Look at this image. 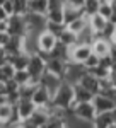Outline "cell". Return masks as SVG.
Here are the masks:
<instances>
[{
  "label": "cell",
  "mask_w": 116,
  "mask_h": 128,
  "mask_svg": "<svg viewBox=\"0 0 116 128\" xmlns=\"http://www.w3.org/2000/svg\"><path fill=\"white\" fill-rule=\"evenodd\" d=\"M9 19V16H7V12L4 10V7L0 5V20H7Z\"/></svg>",
  "instance_id": "47"
},
{
  "label": "cell",
  "mask_w": 116,
  "mask_h": 128,
  "mask_svg": "<svg viewBox=\"0 0 116 128\" xmlns=\"http://www.w3.org/2000/svg\"><path fill=\"white\" fill-rule=\"evenodd\" d=\"M65 126V118L62 116H50V120L44 123L43 128H63Z\"/></svg>",
  "instance_id": "34"
},
{
  "label": "cell",
  "mask_w": 116,
  "mask_h": 128,
  "mask_svg": "<svg viewBox=\"0 0 116 128\" xmlns=\"http://www.w3.org/2000/svg\"><path fill=\"white\" fill-rule=\"evenodd\" d=\"M63 7H65V0H48V10H58Z\"/></svg>",
  "instance_id": "39"
},
{
  "label": "cell",
  "mask_w": 116,
  "mask_h": 128,
  "mask_svg": "<svg viewBox=\"0 0 116 128\" xmlns=\"http://www.w3.org/2000/svg\"><path fill=\"white\" fill-rule=\"evenodd\" d=\"M46 10H48V0H29L28 12L39 14V16H46Z\"/></svg>",
  "instance_id": "25"
},
{
  "label": "cell",
  "mask_w": 116,
  "mask_h": 128,
  "mask_svg": "<svg viewBox=\"0 0 116 128\" xmlns=\"http://www.w3.org/2000/svg\"><path fill=\"white\" fill-rule=\"evenodd\" d=\"M5 22H7V32H9L10 36H20V38H24L28 34V24H26L24 16L14 14Z\"/></svg>",
  "instance_id": "4"
},
{
  "label": "cell",
  "mask_w": 116,
  "mask_h": 128,
  "mask_svg": "<svg viewBox=\"0 0 116 128\" xmlns=\"http://www.w3.org/2000/svg\"><path fill=\"white\" fill-rule=\"evenodd\" d=\"M67 62L58 58H46V72L56 75L58 79H65V72H67Z\"/></svg>",
  "instance_id": "11"
},
{
  "label": "cell",
  "mask_w": 116,
  "mask_h": 128,
  "mask_svg": "<svg viewBox=\"0 0 116 128\" xmlns=\"http://www.w3.org/2000/svg\"><path fill=\"white\" fill-rule=\"evenodd\" d=\"M92 104H94V109L96 113H109L116 108V101L108 96H102V94H96L94 99H92Z\"/></svg>",
  "instance_id": "9"
},
{
  "label": "cell",
  "mask_w": 116,
  "mask_h": 128,
  "mask_svg": "<svg viewBox=\"0 0 116 128\" xmlns=\"http://www.w3.org/2000/svg\"><path fill=\"white\" fill-rule=\"evenodd\" d=\"M38 84H39V86H43V87H46L50 90V94L53 96V94H55V90L60 87L62 79H58L56 75H53V74H50V72H44V74L41 75V79H39Z\"/></svg>",
  "instance_id": "14"
},
{
  "label": "cell",
  "mask_w": 116,
  "mask_h": 128,
  "mask_svg": "<svg viewBox=\"0 0 116 128\" xmlns=\"http://www.w3.org/2000/svg\"><path fill=\"white\" fill-rule=\"evenodd\" d=\"M48 58H58V60H63V62H70V48L63 46L62 43H56V46L50 51Z\"/></svg>",
  "instance_id": "21"
},
{
  "label": "cell",
  "mask_w": 116,
  "mask_h": 128,
  "mask_svg": "<svg viewBox=\"0 0 116 128\" xmlns=\"http://www.w3.org/2000/svg\"><path fill=\"white\" fill-rule=\"evenodd\" d=\"M84 2H86V0H65V4H68V5H74V7H77V9H82Z\"/></svg>",
  "instance_id": "43"
},
{
  "label": "cell",
  "mask_w": 116,
  "mask_h": 128,
  "mask_svg": "<svg viewBox=\"0 0 116 128\" xmlns=\"http://www.w3.org/2000/svg\"><path fill=\"white\" fill-rule=\"evenodd\" d=\"M99 62H101V58L96 56V55L92 53V55H90V56H89L82 65H84V68H86V70H92V68H96L97 65H99Z\"/></svg>",
  "instance_id": "37"
},
{
  "label": "cell",
  "mask_w": 116,
  "mask_h": 128,
  "mask_svg": "<svg viewBox=\"0 0 116 128\" xmlns=\"http://www.w3.org/2000/svg\"><path fill=\"white\" fill-rule=\"evenodd\" d=\"M29 120H31L38 128H43V126H44V123L50 120L48 109H46V108H36V111L31 114V118H29Z\"/></svg>",
  "instance_id": "20"
},
{
  "label": "cell",
  "mask_w": 116,
  "mask_h": 128,
  "mask_svg": "<svg viewBox=\"0 0 116 128\" xmlns=\"http://www.w3.org/2000/svg\"><path fill=\"white\" fill-rule=\"evenodd\" d=\"M58 43H62V44L67 46V48H72V46H75V44L78 43V34L72 32L70 29L65 28V31L58 36Z\"/></svg>",
  "instance_id": "23"
},
{
  "label": "cell",
  "mask_w": 116,
  "mask_h": 128,
  "mask_svg": "<svg viewBox=\"0 0 116 128\" xmlns=\"http://www.w3.org/2000/svg\"><path fill=\"white\" fill-rule=\"evenodd\" d=\"M51 104L58 109L68 111L74 106V84H70L67 80H62L60 87L51 96Z\"/></svg>",
  "instance_id": "1"
},
{
  "label": "cell",
  "mask_w": 116,
  "mask_h": 128,
  "mask_svg": "<svg viewBox=\"0 0 116 128\" xmlns=\"http://www.w3.org/2000/svg\"><path fill=\"white\" fill-rule=\"evenodd\" d=\"M4 31H7V22L5 20H0V32H4Z\"/></svg>",
  "instance_id": "48"
},
{
  "label": "cell",
  "mask_w": 116,
  "mask_h": 128,
  "mask_svg": "<svg viewBox=\"0 0 116 128\" xmlns=\"http://www.w3.org/2000/svg\"><path fill=\"white\" fill-rule=\"evenodd\" d=\"M5 2H7V0H0V5H4V4H5Z\"/></svg>",
  "instance_id": "52"
},
{
  "label": "cell",
  "mask_w": 116,
  "mask_h": 128,
  "mask_svg": "<svg viewBox=\"0 0 116 128\" xmlns=\"http://www.w3.org/2000/svg\"><path fill=\"white\" fill-rule=\"evenodd\" d=\"M70 111L74 113V116H77L78 120H84L87 123H92L94 118H96V109H94V104L92 101H86V102H75Z\"/></svg>",
  "instance_id": "3"
},
{
  "label": "cell",
  "mask_w": 116,
  "mask_h": 128,
  "mask_svg": "<svg viewBox=\"0 0 116 128\" xmlns=\"http://www.w3.org/2000/svg\"><path fill=\"white\" fill-rule=\"evenodd\" d=\"M10 2H12V5H14V14H17V16L28 14L29 0H10Z\"/></svg>",
  "instance_id": "32"
},
{
  "label": "cell",
  "mask_w": 116,
  "mask_h": 128,
  "mask_svg": "<svg viewBox=\"0 0 116 128\" xmlns=\"http://www.w3.org/2000/svg\"><path fill=\"white\" fill-rule=\"evenodd\" d=\"M114 34H116V24H113V22H109V20H108L106 28L102 29L101 36H102L104 40H108V41H111V43H113V40H114Z\"/></svg>",
  "instance_id": "33"
},
{
  "label": "cell",
  "mask_w": 116,
  "mask_h": 128,
  "mask_svg": "<svg viewBox=\"0 0 116 128\" xmlns=\"http://www.w3.org/2000/svg\"><path fill=\"white\" fill-rule=\"evenodd\" d=\"M14 108H16V113H17L19 120L24 121V120H29L31 114L36 111V104H34L31 99H19V102H17Z\"/></svg>",
  "instance_id": "10"
},
{
  "label": "cell",
  "mask_w": 116,
  "mask_h": 128,
  "mask_svg": "<svg viewBox=\"0 0 116 128\" xmlns=\"http://www.w3.org/2000/svg\"><path fill=\"white\" fill-rule=\"evenodd\" d=\"M77 84H80L82 87H86L87 90H90L94 96L99 94V80H97L90 72H87V70H86V74L80 77V80H78Z\"/></svg>",
  "instance_id": "15"
},
{
  "label": "cell",
  "mask_w": 116,
  "mask_h": 128,
  "mask_svg": "<svg viewBox=\"0 0 116 128\" xmlns=\"http://www.w3.org/2000/svg\"><path fill=\"white\" fill-rule=\"evenodd\" d=\"M5 63H7V53H5L4 48H0V67L5 65Z\"/></svg>",
  "instance_id": "45"
},
{
  "label": "cell",
  "mask_w": 116,
  "mask_h": 128,
  "mask_svg": "<svg viewBox=\"0 0 116 128\" xmlns=\"http://www.w3.org/2000/svg\"><path fill=\"white\" fill-rule=\"evenodd\" d=\"M46 20H48V22H56V24H65V22H63V9L48 10V12H46Z\"/></svg>",
  "instance_id": "31"
},
{
  "label": "cell",
  "mask_w": 116,
  "mask_h": 128,
  "mask_svg": "<svg viewBox=\"0 0 116 128\" xmlns=\"http://www.w3.org/2000/svg\"><path fill=\"white\" fill-rule=\"evenodd\" d=\"M31 101L36 104V108H46L50 102H51V94H50V90L46 87H43V86L38 84V87H36V90H34Z\"/></svg>",
  "instance_id": "12"
},
{
  "label": "cell",
  "mask_w": 116,
  "mask_h": 128,
  "mask_svg": "<svg viewBox=\"0 0 116 128\" xmlns=\"http://www.w3.org/2000/svg\"><path fill=\"white\" fill-rule=\"evenodd\" d=\"M24 19H26V24H28V32L39 34V32H43L46 29V16L28 12V14H24Z\"/></svg>",
  "instance_id": "6"
},
{
  "label": "cell",
  "mask_w": 116,
  "mask_h": 128,
  "mask_svg": "<svg viewBox=\"0 0 116 128\" xmlns=\"http://www.w3.org/2000/svg\"><path fill=\"white\" fill-rule=\"evenodd\" d=\"M94 94L86 87H82L80 84H74V104L75 102H86V101H92Z\"/></svg>",
  "instance_id": "18"
},
{
  "label": "cell",
  "mask_w": 116,
  "mask_h": 128,
  "mask_svg": "<svg viewBox=\"0 0 116 128\" xmlns=\"http://www.w3.org/2000/svg\"><path fill=\"white\" fill-rule=\"evenodd\" d=\"M7 56H12V55H17L20 51H24V38L20 36H10L9 43L4 46Z\"/></svg>",
  "instance_id": "16"
},
{
  "label": "cell",
  "mask_w": 116,
  "mask_h": 128,
  "mask_svg": "<svg viewBox=\"0 0 116 128\" xmlns=\"http://www.w3.org/2000/svg\"><path fill=\"white\" fill-rule=\"evenodd\" d=\"M56 43H58L56 36L44 29L43 32H39V34H38V53H39V55H43L44 58H48L50 51L56 46Z\"/></svg>",
  "instance_id": "5"
},
{
  "label": "cell",
  "mask_w": 116,
  "mask_h": 128,
  "mask_svg": "<svg viewBox=\"0 0 116 128\" xmlns=\"http://www.w3.org/2000/svg\"><path fill=\"white\" fill-rule=\"evenodd\" d=\"M2 7H4V10L7 12V16H9V17H10V16H14V5H12V2H10V0H7Z\"/></svg>",
  "instance_id": "42"
},
{
  "label": "cell",
  "mask_w": 116,
  "mask_h": 128,
  "mask_svg": "<svg viewBox=\"0 0 116 128\" xmlns=\"http://www.w3.org/2000/svg\"><path fill=\"white\" fill-rule=\"evenodd\" d=\"M14 74H16L14 67L10 65L9 62H7L5 65H2V67H0V82H7V80H12Z\"/></svg>",
  "instance_id": "29"
},
{
  "label": "cell",
  "mask_w": 116,
  "mask_h": 128,
  "mask_svg": "<svg viewBox=\"0 0 116 128\" xmlns=\"http://www.w3.org/2000/svg\"><path fill=\"white\" fill-rule=\"evenodd\" d=\"M12 80H14L17 86H24V84H29V82H31V77H29L28 70H16ZM31 84H32V82H31Z\"/></svg>",
  "instance_id": "30"
},
{
  "label": "cell",
  "mask_w": 116,
  "mask_h": 128,
  "mask_svg": "<svg viewBox=\"0 0 116 128\" xmlns=\"http://www.w3.org/2000/svg\"><path fill=\"white\" fill-rule=\"evenodd\" d=\"M63 128H67V126H63Z\"/></svg>",
  "instance_id": "55"
},
{
  "label": "cell",
  "mask_w": 116,
  "mask_h": 128,
  "mask_svg": "<svg viewBox=\"0 0 116 128\" xmlns=\"http://www.w3.org/2000/svg\"><path fill=\"white\" fill-rule=\"evenodd\" d=\"M87 28H89V17H86V16H80L78 19L72 20L67 26V29H70L72 32H75V34H80V32L86 31Z\"/></svg>",
  "instance_id": "26"
},
{
  "label": "cell",
  "mask_w": 116,
  "mask_h": 128,
  "mask_svg": "<svg viewBox=\"0 0 116 128\" xmlns=\"http://www.w3.org/2000/svg\"><path fill=\"white\" fill-rule=\"evenodd\" d=\"M113 113H97L94 121H92V128H109L113 125Z\"/></svg>",
  "instance_id": "19"
},
{
  "label": "cell",
  "mask_w": 116,
  "mask_h": 128,
  "mask_svg": "<svg viewBox=\"0 0 116 128\" xmlns=\"http://www.w3.org/2000/svg\"><path fill=\"white\" fill-rule=\"evenodd\" d=\"M65 28H67L65 24H56V22H48V20H46V31L51 32V34H55L56 38L65 31Z\"/></svg>",
  "instance_id": "35"
},
{
  "label": "cell",
  "mask_w": 116,
  "mask_h": 128,
  "mask_svg": "<svg viewBox=\"0 0 116 128\" xmlns=\"http://www.w3.org/2000/svg\"><path fill=\"white\" fill-rule=\"evenodd\" d=\"M113 43H114V44H116V34H114V40H113Z\"/></svg>",
  "instance_id": "54"
},
{
  "label": "cell",
  "mask_w": 116,
  "mask_h": 128,
  "mask_svg": "<svg viewBox=\"0 0 116 128\" xmlns=\"http://www.w3.org/2000/svg\"><path fill=\"white\" fill-rule=\"evenodd\" d=\"M99 12V0H86L82 5V14L86 17H92Z\"/></svg>",
  "instance_id": "27"
},
{
  "label": "cell",
  "mask_w": 116,
  "mask_h": 128,
  "mask_svg": "<svg viewBox=\"0 0 116 128\" xmlns=\"http://www.w3.org/2000/svg\"><path fill=\"white\" fill-rule=\"evenodd\" d=\"M28 74L31 77V82L32 84H38L41 75L46 72V58L39 53H34L29 56V63H28Z\"/></svg>",
  "instance_id": "2"
},
{
  "label": "cell",
  "mask_w": 116,
  "mask_h": 128,
  "mask_svg": "<svg viewBox=\"0 0 116 128\" xmlns=\"http://www.w3.org/2000/svg\"><path fill=\"white\" fill-rule=\"evenodd\" d=\"M10 40V34L7 32V31H4V32H0V48H4L7 43H9Z\"/></svg>",
  "instance_id": "41"
},
{
  "label": "cell",
  "mask_w": 116,
  "mask_h": 128,
  "mask_svg": "<svg viewBox=\"0 0 116 128\" xmlns=\"http://www.w3.org/2000/svg\"><path fill=\"white\" fill-rule=\"evenodd\" d=\"M80 16H84V14H82V9H77V7H74V5L65 4V7H63V22H65V26H68L72 20L78 19Z\"/></svg>",
  "instance_id": "22"
},
{
  "label": "cell",
  "mask_w": 116,
  "mask_h": 128,
  "mask_svg": "<svg viewBox=\"0 0 116 128\" xmlns=\"http://www.w3.org/2000/svg\"><path fill=\"white\" fill-rule=\"evenodd\" d=\"M4 102H7V98H5V96H2V94H0V104H4Z\"/></svg>",
  "instance_id": "49"
},
{
  "label": "cell",
  "mask_w": 116,
  "mask_h": 128,
  "mask_svg": "<svg viewBox=\"0 0 116 128\" xmlns=\"http://www.w3.org/2000/svg\"><path fill=\"white\" fill-rule=\"evenodd\" d=\"M10 128H22V126H20V123H19V125H16V126H10Z\"/></svg>",
  "instance_id": "51"
},
{
  "label": "cell",
  "mask_w": 116,
  "mask_h": 128,
  "mask_svg": "<svg viewBox=\"0 0 116 128\" xmlns=\"http://www.w3.org/2000/svg\"><path fill=\"white\" fill-rule=\"evenodd\" d=\"M38 87V84H24V86H19V98L20 99H31L34 90Z\"/></svg>",
  "instance_id": "28"
},
{
  "label": "cell",
  "mask_w": 116,
  "mask_h": 128,
  "mask_svg": "<svg viewBox=\"0 0 116 128\" xmlns=\"http://www.w3.org/2000/svg\"><path fill=\"white\" fill-rule=\"evenodd\" d=\"M84 74H86L84 65H80V63H72V62H70L67 65V72H65V79L63 80H67L70 84H77Z\"/></svg>",
  "instance_id": "13"
},
{
  "label": "cell",
  "mask_w": 116,
  "mask_h": 128,
  "mask_svg": "<svg viewBox=\"0 0 116 128\" xmlns=\"http://www.w3.org/2000/svg\"><path fill=\"white\" fill-rule=\"evenodd\" d=\"M90 55H92L90 44H80V43H77L75 46L70 48V62H72V63H80V65H82ZM70 62H68V63H70Z\"/></svg>",
  "instance_id": "7"
},
{
  "label": "cell",
  "mask_w": 116,
  "mask_h": 128,
  "mask_svg": "<svg viewBox=\"0 0 116 128\" xmlns=\"http://www.w3.org/2000/svg\"><path fill=\"white\" fill-rule=\"evenodd\" d=\"M108 82L113 86V87L116 89V67H113V68L109 70V75H108Z\"/></svg>",
  "instance_id": "40"
},
{
  "label": "cell",
  "mask_w": 116,
  "mask_h": 128,
  "mask_svg": "<svg viewBox=\"0 0 116 128\" xmlns=\"http://www.w3.org/2000/svg\"><path fill=\"white\" fill-rule=\"evenodd\" d=\"M109 128H116V125H114V123H113V125H111V126H109Z\"/></svg>",
  "instance_id": "53"
},
{
  "label": "cell",
  "mask_w": 116,
  "mask_h": 128,
  "mask_svg": "<svg viewBox=\"0 0 116 128\" xmlns=\"http://www.w3.org/2000/svg\"><path fill=\"white\" fill-rule=\"evenodd\" d=\"M29 56L26 51H20L17 55H12V56H7V62L14 67V70H26L29 63Z\"/></svg>",
  "instance_id": "17"
},
{
  "label": "cell",
  "mask_w": 116,
  "mask_h": 128,
  "mask_svg": "<svg viewBox=\"0 0 116 128\" xmlns=\"http://www.w3.org/2000/svg\"><path fill=\"white\" fill-rule=\"evenodd\" d=\"M99 16H102L104 19L109 20L111 17V14H113V9H111V4H99V12H97Z\"/></svg>",
  "instance_id": "38"
},
{
  "label": "cell",
  "mask_w": 116,
  "mask_h": 128,
  "mask_svg": "<svg viewBox=\"0 0 116 128\" xmlns=\"http://www.w3.org/2000/svg\"><path fill=\"white\" fill-rule=\"evenodd\" d=\"M96 34V32H94ZM90 48H92V53L99 56V58H106L109 56V50H111V41L104 40L101 34H96V38L92 41V44H90Z\"/></svg>",
  "instance_id": "8"
},
{
  "label": "cell",
  "mask_w": 116,
  "mask_h": 128,
  "mask_svg": "<svg viewBox=\"0 0 116 128\" xmlns=\"http://www.w3.org/2000/svg\"><path fill=\"white\" fill-rule=\"evenodd\" d=\"M87 72H90L97 80H106L108 75H109V68H104V67H101V65H97L96 68H92V70H87Z\"/></svg>",
  "instance_id": "36"
},
{
  "label": "cell",
  "mask_w": 116,
  "mask_h": 128,
  "mask_svg": "<svg viewBox=\"0 0 116 128\" xmlns=\"http://www.w3.org/2000/svg\"><path fill=\"white\" fill-rule=\"evenodd\" d=\"M111 113H113V121H114V125H116V108L113 109V111H111Z\"/></svg>",
  "instance_id": "50"
},
{
  "label": "cell",
  "mask_w": 116,
  "mask_h": 128,
  "mask_svg": "<svg viewBox=\"0 0 116 128\" xmlns=\"http://www.w3.org/2000/svg\"><path fill=\"white\" fill-rule=\"evenodd\" d=\"M109 58L113 60V63H116V44L111 43V50H109Z\"/></svg>",
  "instance_id": "44"
},
{
  "label": "cell",
  "mask_w": 116,
  "mask_h": 128,
  "mask_svg": "<svg viewBox=\"0 0 116 128\" xmlns=\"http://www.w3.org/2000/svg\"><path fill=\"white\" fill-rule=\"evenodd\" d=\"M20 126H22V128H38L31 120H24V121H20Z\"/></svg>",
  "instance_id": "46"
},
{
  "label": "cell",
  "mask_w": 116,
  "mask_h": 128,
  "mask_svg": "<svg viewBox=\"0 0 116 128\" xmlns=\"http://www.w3.org/2000/svg\"><path fill=\"white\" fill-rule=\"evenodd\" d=\"M106 24H108V19H104V17L99 16V14L89 17V29L92 31V32H96V34H101L102 29L106 28Z\"/></svg>",
  "instance_id": "24"
}]
</instances>
